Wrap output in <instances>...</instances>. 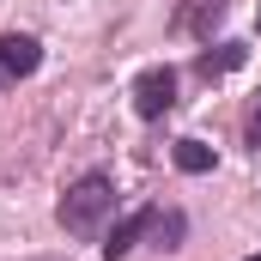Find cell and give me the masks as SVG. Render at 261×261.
Instances as JSON below:
<instances>
[{
	"mask_svg": "<svg viewBox=\"0 0 261 261\" xmlns=\"http://www.w3.org/2000/svg\"><path fill=\"white\" fill-rule=\"evenodd\" d=\"M255 146H261V116H255Z\"/></svg>",
	"mask_w": 261,
	"mask_h": 261,
	"instance_id": "9c48e42d",
	"label": "cell"
},
{
	"mask_svg": "<svg viewBox=\"0 0 261 261\" xmlns=\"http://www.w3.org/2000/svg\"><path fill=\"white\" fill-rule=\"evenodd\" d=\"M243 61H249V49H243V43H219V49H206V55H200V79L231 73V67H243Z\"/></svg>",
	"mask_w": 261,
	"mask_h": 261,
	"instance_id": "8992f818",
	"label": "cell"
},
{
	"mask_svg": "<svg viewBox=\"0 0 261 261\" xmlns=\"http://www.w3.org/2000/svg\"><path fill=\"white\" fill-rule=\"evenodd\" d=\"M0 67H6L12 79H31V73L43 67V43H37V37H18V31L0 37Z\"/></svg>",
	"mask_w": 261,
	"mask_h": 261,
	"instance_id": "3957f363",
	"label": "cell"
},
{
	"mask_svg": "<svg viewBox=\"0 0 261 261\" xmlns=\"http://www.w3.org/2000/svg\"><path fill=\"white\" fill-rule=\"evenodd\" d=\"M219 18H225V0H182L176 6V31H189V37H213Z\"/></svg>",
	"mask_w": 261,
	"mask_h": 261,
	"instance_id": "5b68a950",
	"label": "cell"
},
{
	"mask_svg": "<svg viewBox=\"0 0 261 261\" xmlns=\"http://www.w3.org/2000/svg\"><path fill=\"white\" fill-rule=\"evenodd\" d=\"M152 219H158L152 206H140V213H128V219H122V225L110 231V243H103V255H110V261L134 255V243H140V237H152Z\"/></svg>",
	"mask_w": 261,
	"mask_h": 261,
	"instance_id": "277c9868",
	"label": "cell"
},
{
	"mask_svg": "<svg viewBox=\"0 0 261 261\" xmlns=\"http://www.w3.org/2000/svg\"><path fill=\"white\" fill-rule=\"evenodd\" d=\"M0 73H6V67H0Z\"/></svg>",
	"mask_w": 261,
	"mask_h": 261,
	"instance_id": "8fae6325",
	"label": "cell"
},
{
	"mask_svg": "<svg viewBox=\"0 0 261 261\" xmlns=\"http://www.w3.org/2000/svg\"><path fill=\"white\" fill-rule=\"evenodd\" d=\"M152 237H158V249H176V237H182V213H158V219H152Z\"/></svg>",
	"mask_w": 261,
	"mask_h": 261,
	"instance_id": "ba28073f",
	"label": "cell"
},
{
	"mask_svg": "<svg viewBox=\"0 0 261 261\" xmlns=\"http://www.w3.org/2000/svg\"><path fill=\"white\" fill-rule=\"evenodd\" d=\"M170 103H176V73H170V67H146V73L134 79V110H140L146 122H158Z\"/></svg>",
	"mask_w": 261,
	"mask_h": 261,
	"instance_id": "7a4b0ae2",
	"label": "cell"
},
{
	"mask_svg": "<svg viewBox=\"0 0 261 261\" xmlns=\"http://www.w3.org/2000/svg\"><path fill=\"white\" fill-rule=\"evenodd\" d=\"M176 170L206 176V170H213V146H200V140H176Z\"/></svg>",
	"mask_w": 261,
	"mask_h": 261,
	"instance_id": "52a82bcc",
	"label": "cell"
},
{
	"mask_svg": "<svg viewBox=\"0 0 261 261\" xmlns=\"http://www.w3.org/2000/svg\"><path fill=\"white\" fill-rule=\"evenodd\" d=\"M116 206V182L110 176H79L73 189L61 195V206H55V219H61V231H73V237H85V231H97L103 225V213Z\"/></svg>",
	"mask_w": 261,
	"mask_h": 261,
	"instance_id": "6da1fadb",
	"label": "cell"
},
{
	"mask_svg": "<svg viewBox=\"0 0 261 261\" xmlns=\"http://www.w3.org/2000/svg\"><path fill=\"white\" fill-rule=\"evenodd\" d=\"M249 261H261V255H249Z\"/></svg>",
	"mask_w": 261,
	"mask_h": 261,
	"instance_id": "30bf717a",
	"label": "cell"
}]
</instances>
